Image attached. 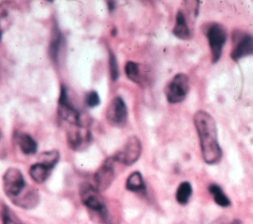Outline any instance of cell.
Masks as SVG:
<instances>
[{"label":"cell","mask_w":253,"mask_h":224,"mask_svg":"<svg viewBox=\"0 0 253 224\" xmlns=\"http://www.w3.org/2000/svg\"><path fill=\"white\" fill-rule=\"evenodd\" d=\"M194 124L199 135L204 161L210 165L218 163L222 151L217 140L215 120L209 112L198 111L194 115Z\"/></svg>","instance_id":"obj_1"},{"label":"cell","mask_w":253,"mask_h":224,"mask_svg":"<svg viewBox=\"0 0 253 224\" xmlns=\"http://www.w3.org/2000/svg\"><path fill=\"white\" fill-rule=\"evenodd\" d=\"M57 114L58 116L69 123L70 125L87 126L90 127L92 119L87 113L79 112L70 102L67 94V89L64 85L60 88V94L57 101Z\"/></svg>","instance_id":"obj_2"},{"label":"cell","mask_w":253,"mask_h":224,"mask_svg":"<svg viewBox=\"0 0 253 224\" xmlns=\"http://www.w3.org/2000/svg\"><path fill=\"white\" fill-rule=\"evenodd\" d=\"M79 193L82 203L88 209L96 213V216L101 222H107L109 214L101 191H99L95 186L89 183H83L80 186Z\"/></svg>","instance_id":"obj_3"},{"label":"cell","mask_w":253,"mask_h":224,"mask_svg":"<svg viewBox=\"0 0 253 224\" xmlns=\"http://www.w3.org/2000/svg\"><path fill=\"white\" fill-rule=\"evenodd\" d=\"M141 151L142 146L139 138L136 136H130L122 149L113 155V158L119 164L130 166L139 159Z\"/></svg>","instance_id":"obj_4"},{"label":"cell","mask_w":253,"mask_h":224,"mask_svg":"<svg viewBox=\"0 0 253 224\" xmlns=\"http://www.w3.org/2000/svg\"><path fill=\"white\" fill-rule=\"evenodd\" d=\"M190 89L189 78L184 73L176 74L165 87V96L169 103L177 104L186 98Z\"/></svg>","instance_id":"obj_5"},{"label":"cell","mask_w":253,"mask_h":224,"mask_svg":"<svg viewBox=\"0 0 253 224\" xmlns=\"http://www.w3.org/2000/svg\"><path fill=\"white\" fill-rule=\"evenodd\" d=\"M206 36L208 37L211 52V62L215 63L221 56L222 48L227 37L226 31L219 24H211L207 29Z\"/></svg>","instance_id":"obj_6"},{"label":"cell","mask_w":253,"mask_h":224,"mask_svg":"<svg viewBox=\"0 0 253 224\" xmlns=\"http://www.w3.org/2000/svg\"><path fill=\"white\" fill-rule=\"evenodd\" d=\"M26 187V182L22 172L17 168H9L3 175V189L6 195L13 199L19 196Z\"/></svg>","instance_id":"obj_7"},{"label":"cell","mask_w":253,"mask_h":224,"mask_svg":"<svg viewBox=\"0 0 253 224\" xmlns=\"http://www.w3.org/2000/svg\"><path fill=\"white\" fill-rule=\"evenodd\" d=\"M117 162L114 160L113 156L108 157L98 170L94 174L95 187L99 191H104L110 187L113 184L116 174H115V164Z\"/></svg>","instance_id":"obj_8"},{"label":"cell","mask_w":253,"mask_h":224,"mask_svg":"<svg viewBox=\"0 0 253 224\" xmlns=\"http://www.w3.org/2000/svg\"><path fill=\"white\" fill-rule=\"evenodd\" d=\"M233 47L230 56L233 60L253 54V36L240 31H235L232 35Z\"/></svg>","instance_id":"obj_9"},{"label":"cell","mask_w":253,"mask_h":224,"mask_svg":"<svg viewBox=\"0 0 253 224\" xmlns=\"http://www.w3.org/2000/svg\"><path fill=\"white\" fill-rule=\"evenodd\" d=\"M67 131V142L74 151H83L89 147L92 142V133L87 126L71 125Z\"/></svg>","instance_id":"obj_10"},{"label":"cell","mask_w":253,"mask_h":224,"mask_svg":"<svg viewBox=\"0 0 253 224\" xmlns=\"http://www.w3.org/2000/svg\"><path fill=\"white\" fill-rule=\"evenodd\" d=\"M107 120L115 126H121L126 123L127 119V108L123 98H114L106 112Z\"/></svg>","instance_id":"obj_11"},{"label":"cell","mask_w":253,"mask_h":224,"mask_svg":"<svg viewBox=\"0 0 253 224\" xmlns=\"http://www.w3.org/2000/svg\"><path fill=\"white\" fill-rule=\"evenodd\" d=\"M11 200L18 207H21L24 209H32L39 204L40 195L37 189L33 187H29L27 190H25V192H22L19 196Z\"/></svg>","instance_id":"obj_12"},{"label":"cell","mask_w":253,"mask_h":224,"mask_svg":"<svg viewBox=\"0 0 253 224\" xmlns=\"http://www.w3.org/2000/svg\"><path fill=\"white\" fill-rule=\"evenodd\" d=\"M14 140L20 150L26 155H33L38 150L37 141L28 133L23 131H15Z\"/></svg>","instance_id":"obj_13"},{"label":"cell","mask_w":253,"mask_h":224,"mask_svg":"<svg viewBox=\"0 0 253 224\" xmlns=\"http://www.w3.org/2000/svg\"><path fill=\"white\" fill-rule=\"evenodd\" d=\"M189 21L187 16L185 15L183 10H179L176 14V21H175V26L173 28V34L176 36L178 38L181 39H188L191 37L192 32L190 29Z\"/></svg>","instance_id":"obj_14"},{"label":"cell","mask_w":253,"mask_h":224,"mask_svg":"<svg viewBox=\"0 0 253 224\" xmlns=\"http://www.w3.org/2000/svg\"><path fill=\"white\" fill-rule=\"evenodd\" d=\"M51 171L52 169L48 166L41 162H37L30 167L29 174L34 182H36L37 184H42L47 180Z\"/></svg>","instance_id":"obj_15"},{"label":"cell","mask_w":253,"mask_h":224,"mask_svg":"<svg viewBox=\"0 0 253 224\" xmlns=\"http://www.w3.org/2000/svg\"><path fill=\"white\" fill-rule=\"evenodd\" d=\"M126 188L132 192H142L145 191L146 187L142 178V175L138 171L132 172L126 179Z\"/></svg>","instance_id":"obj_16"},{"label":"cell","mask_w":253,"mask_h":224,"mask_svg":"<svg viewBox=\"0 0 253 224\" xmlns=\"http://www.w3.org/2000/svg\"><path fill=\"white\" fill-rule=\"evenodd\" d=\"M61 44H62V36H61V33L58 30V28L55 27L52 30L51 38H50L49 46H48V54L50 56V59L54 62L57 61Z\"/></svg>","instance_id":"obj_17"},{"label":"cell","mask_w":253,"mask_h":224,"mask_svg":"<svg viewBox=\"0 0 253 224\" xmlns=\"http://www.w3.org/2000/svg\"><path fill=\"white\" fill-rule=\"evenodd\" d=\"M125 73L130 81H132L138 85L143 84L144 77L141 72L140 65L138 63L133 62V61H127L125 66Z\"/></svg>","instance_id":"obj_18"},{"label":"cell","mask_w":253,"mask_h":224,"mask_svg":"<svg viewBox=\"0 0 253 224\" xmlns=\"http://www.w3.org/2000/svg\"><path fill=\"white\" fill-rule=\"evenodd\" d=\"M209 191L212 195L215 203L221 207H227L230 205V199L223 192L221 187L215 184H211L209 187Z\"/></svg>","instance_id":"obj_19"},{"label":"cell","mask_w":253,"mask_h":224,"mask_svg":"<svg viewBox=\"0 0 253 224\" xmlns=\"http://www.w3.org/2000/svg\"><path fill=\"white\" fill-rule=\"evenodd\" d=\"M192 195V186L188 182H183L179 185L177 190H176V200L180 204H186L188 203L190 197Z\"/></svg>","instance_id":"obj_20"},{"label":"cell","mask_w":253,"mask_h":224,"mask_svg":"<svg viewBox=\"0 0 253 224\" xmlns=\"http://www.w3.org/2000/svg\"><path fill=\"white\" fill-rule=\"evenodd\" d=\"M59 157H60V155L57 150H49V151H45V152H42L40 154L39 162L53 169L54 166L58 163Z\"/></svg>","instance_id":"obj_21"},{"label":"cell","mask_w":253,"mask_h":224,"mask_svg":"<svg viewBox=\"0 0 253 224\" xmlns=\"http://www.w3.org/2000/svg\"><path fill=\"white\" fill-rule=\"evenodd\" d=\"M109 68H110L111 79L113 81H116L119 78V66H118L117 57L111 49L109 50Z\"/></svg>","instance_id":"obj_22"},{"label":"cell","mask_w":253,"mask_h":224,"mask_svg":"<svg viewBox=\"0 0 253 224\" xmlns=\"http://www.w3.org/2000/svg\"><path fill=\"white\" fill-rule=\"evenodd\" d=\"M85 103L89 108H95L100 105V96L96 91H90L85 96Z\"/></svg>","instance_id":"obj_23"},{"label":"cell","mask_w":253,"mask_h":224,"mask_svg":"<svg viewBox=\"0 0 253 224\" xmlns=\"http://www.w3.org/2000/svg\"><path fill=\"white\" fill-rule=\"evenodd\" d=\"M7 19H8L7 8L3 4H0V40L2 38V35L5 30V24L8 21Z\"/></svg>","instance_id":"obj_24"},{"label":"cell","mask_w":253,"mask_h":224,"mask_svg":"<svg viewBox=\"0 0 253 224\" xmlns=\"http://www.w3.org/2000/svg\"><path fill=\"white\" fill-rule=\"evenodd\" d=\"M2 220H3V224H21L20 222H18L16 219H14L11 214H10V211L9 209L5 208L3 210V213H2Z\"/></svg>","instance_id":"obj_25"},{"label":"cell","mask_w":253,"mask_h":224,"mask_svg":"<svg viewBox=\"0 0 253 224\" xmlns=\"http://www.w3.org/2000/svg\"><path fill=\"white\" fill-rule=\"evenodd\" d=\"M211 224H240L238 220H233L232 222H229L225 218H218L215 221H213Z\"/></svg>","instance_id":"obj_26"},{"label":"cell","mask_w":253,"mask_h":224,"mask_svg":"<svg viewBox=\"0 0 253 224\" xmlns=\"http://www.w3.org/2000/svg\"><path fill=\"white\" fill-rule=\"evenodd\" d=\"M107 5H108V8L110 11H113L116 7V2L114 1H107Z\"/></svg>","instance_id":"obj_27"},{"label":"cell","mask_w":253,"mask_h":224,"mask_svg":"<svg viewBox=\"0 0 253 224\" xmlns=\"http://www.w3.org/2000/svg\"><path fill=\"white\" fill-rule=\"evenodd\" d=\"M0 137H1V132H0Z\"/></svg>","instance_id":"obj_28"}]
</instances>
